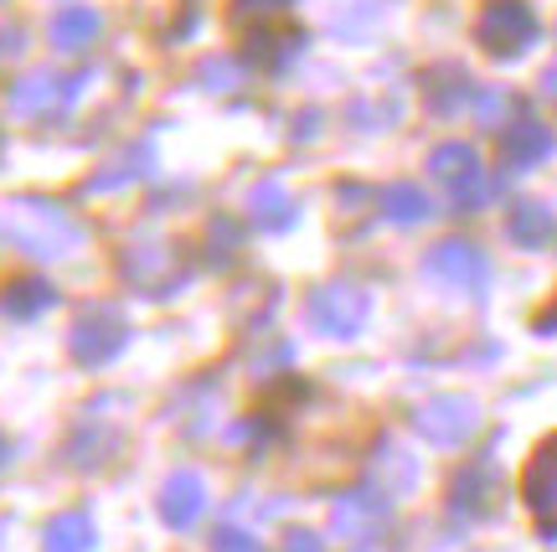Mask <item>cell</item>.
<instances>
[{
    "mask_svg": "<svg viewBox=\"0 0 557 552\" xmlns=\"http://www.w3.org/2000/svg\"><path fill=\"white\" fill-rule=\"evenodd\" d=\"M5 237L26 248L32 258H67L83 243V228L58 201H41V197H16L5 207Z\"/></svg>",
    "mask_w": 557,
    "mask_h": 552,
    "instance_id": "6da1fadb",
    "label": "cell"
},
{
    "mask_svg": "<svg viewBox=\"0 0 557 552\" xmlns=\"http://www.w3.org/2000/svg\"><path fill=\"white\" fill-rule=\"evenodd\" d=\"M413 429H418V439L434 444V450H459V444H470L480 429V403L465 393H438L413 408Z\"/></svg>",
    "mask_w": 557,
    "mask_h": 552,
    "instance_id": "7a4b0ae2",
    "label": "cell"
},
{
    "mask_svg": "<svg viewBox=\"0 0 557 552\" xmlns=\"http://www.w3.org/2000/svg\"><path fill=\"white\" fill-rule=\"evenodd\" d=\"M537 11L527 0H485V11L475 21V41L491 58H521L537 41Z\"/></svg>",
    "mask_w": 557,
    "mask_h": 552,
    "instance_id": "3957f363",
    "label": "cell"
},
{
    "mask_svg": "<svg viewBox=\"0 0 557 552\" xmlns=\"http://www.w3.org/2000/svg\"><path fill=\"white\" fill-rule=\"evenodd\" d=\"M367 310H372V299H367V290H357V284H320L315 295L305 299L310 331L331 335V341L357 335L361 326H367Z\"/></svg>",
    "mask_w": 557,
    "mask_h": 552,
    "instance_id": "277c9868",
    "label": "cell"
},
{
    "mask_svg": "<svg viewBox=\"0 0 557 552\" xmlns=\"http://www.w3.org/2000/svg\"><path fill=\"white\" fill-rule=\"evenodd\" d=\"M124 341H129V320H124L114 305H88V310L73 320V331H67L73 361H83V367L114 361V356L124 352Z\"/></svg>",
    "mask_w": 557,
    "mask_h": 552,
    "instance_id": "5b68a950",
    "label": "cell"
},
{
    "mask_svg": "<svg viewBox=\"0 0 557 552\" xmlns=\"http://www.w3.org/2000/svg\"><path fill=\"white\" fill-rule=\"evenodd\" d=\"M423 279H434L455 295H480L491 284V263L480 254L475 243H459V237H444L423 254Z\"/></svg>",
    "mask_w": 557,
    "mask_h": 552,
    "instance_id": "8992f818",
    "label": "cell"
},
{
    "mask_svg": "<svg viewBox=\"0 0 557 552\" xmlns=\"http://www.w3.org/2000/svg\"><path fill=\"white\" fill-rule=\"evenodd\" d=\"M429 171H434V181L449 186V197H455L459 212H475L480 201L491 197V181H485V171H480L475 145H459V139L438 145L434 156H429Z\"/></svg>",
    "mask_w": 557,
    "mask_h": 552,
    "instance_id": "52a82bcc",
    "label": "cell"
},
{
    "mask_svg": "<svg viewBox=\"0 0 557 552\" xmlns=\"http://www.w3.org/2000/svg\"><path fill=\"white\" fill-rule=\"evenodd\" d=\"M120 274L129 279V290L160 299V295H171L181 279H186V269H181L176 248H165V243H145V248H124Z\"/></svg>",
    "mask_w": 557,
    "mask_h": 552,
    "instance_id": "ba28073f",
    "label": "cell"
},
{
    "mask_svg": "<svg viewBox=\"0 0 557 552\" xmlns=\"http://www.w3.org/2000/svg\"><path fill=\"white\" fill-rule=\"evenodd\" d=\"M521 501L532 506L547 532H557V434L542 439L532 459H527V470H521Z\"/></svg>",
    "mask_w": 557,
    "mask_h": 552,
    "instance_id": "9c48e42d",
    "label": "cell"
},
{
    "mask_svg": "<svg viewBox=\"0 0 557 552\" xmlns=\"http://www.w3.org/2000/svg\"><path fill=\"white\" fill-rule=\"evenodd\" d=\"M382 527H387V501L382 495H341L336 506H331V532L341 537V542H357V548H367V542H377Z\"/></svg>",
    "mask_w": 557,
    "mask_h": 552,
    "instance_id": "30bf717a",
    "label": "cell"
},
{
    "mask_svg": "<svg viewBox=\"0 0 557 552\" xmlns=\"http://www.w3.org/2000/svg\"><path fill=\"white\" fill-rule=\"evenodd\" d=\"M207 512V486H201L197 470H176L165 486H160V516H165V527H197V516Z\"/></svg>",
    "mask_w": 557,
    "mask_h": 552,
    "instance_id": "8fae6325",
    "label": "cell"
},
{
    "mask_svg": "<svg viewBox=\"0 0 557 552\" xmlns=\"http://www.w3.org/2000/svg\"><path fill=\"white\" fill-rule=\"evenodd\" d=\"M470 99H475V83H470V73L459 62H434L423 73V103H429V114H459Z\"/></svg>",
    "mask_w": 557,
    "mask_h": 552,
    "instance_id": "7c38bea8",
    "label": "cell"
},
{
    "mask_svg": "<svg viewBox=\"0 0 557 552\" xmlns=\"http://www.w3.org/2000/svg\"><path fill=\"white\" fill-rule=\"evenodd\" d=\"M496 465L491 459H475V465H465V470L449 480V506L465 516H485L496 506Z\"/></svg>",
    "mask_w": 557,
    "mask_h": 552,
    "instance_id": "4fadbf2b",
    "label": "cell"
},
{
    "mask_svg": "<svg viewBox=\"0 0 557 552\" xmlns=\"http://www.w3.org/2000/svg\"><path fill=\"white\" fill-rule=\"evenodd\" d=\"M553 130L537 124V119H517V124H506V135H500V160L511 165V171H527V165H537V160L553 156Z\"/></svg>",
    "mask_w": 557,
    "mask_h": 552,
    "instance_id": "5bb4252c",
    "label": "cell"
},
{
    "mask_svg": "<svg viewBox=\"0 0 557 552\" xmlns=\"http://www.w3.org/2000/svg\"><path fill=\"white\" fill-rule=\"evenodd\" d=\"M78 83L83 78L62 83L58 73H47V68H41V73H26V78L11 88V109H16V114H26V119H32V114H47L52 103H67V99H73V94H78Z\"/></svg>",
    "mask_w": 557,
    "mask_h": 552,
    "instance_id": "9a60e30c",
    "label": "cell"
},
{
    "mask_svg": "<svg viewBox=\"0 0 557 552\" xmlns=\"http://www.w3.org/2000/svg\"><path fill=\"white\" fill-rule=\"evenodd\" d=\"M52 305H58V290L41 274H11L0 284V310L11 320H37L41 310H52Z\"/></svg>",
    "mask_w": 557,
    "mask_h": 552,
    "instance_id": "2e32d148",
    "label": "cell"
},
{
    "mask_svg": "<svg viewBox=\"0 0 557 552\" xmlns=\"http://www.w3.org/2000/svg\"><path fill=\"white\" fill-rule=\"evenodd\" d=\"M248 218H253V228H263V233H284V228H295L299 201L289 197V186L259 181V186L248 192Z\"/></svg>",
    "mask_w": 557,
    "mask_h": 552,
    "instance_id": "e0dca14e",
    "label": "cell"
},
{
    "mask_svg": "<svg viewBox=\"0 0 557 552\" xmlns=\"http://www.w3.org/2000/svg\"><path fill=\"white\" fill-rule=\"evenodd\" d=\"M114 450H120V429L99 434V418H83L62 454H67V465H73V470H103V465L114 459Z\"/></svg>",
    "mask_w": 557,
    "mask_h": 552,
    "instance_id": "ac0fdd59",
    "label": "cell"
},
{
    "mask_svg": "<svg viewBox=\"0 0 557 552\" xmlns=\"http://www.w3.org/2000/svg\"><path fill=\"white\" fill-rule=\"evenodd\" d=\"M506 237H511L517 248H547L557 237V212L547 201H517L511 218H506Z\"/></svg>",
    "mask_w": 557,
    "mask_h": 552,
    "instance_id": "d6986e66",
    "label": "cell"
},
{
    "mask_svg": "<svg viewBox=\"0 0 557 552\" xmlns=\"http://www.w3.org/2000/svg\"><path fill=\"white\" fill-rule=\"evenodd\" d=\"M377 207L387 212V222H398V228H418V222L434 218V201H429V192H423L418 181H387L377 192Z\"/></svg>",
    "mask_w": 557,
    "mask_h": 552,
    "instance_id": "ffe728a7",
    "label": "cell"
},
{
    "mask_svg": "<svg viewBox=\"0 0 557 552\" xmlns=\"http://www.w3.org/2000/svg\"><path fill=\"white\" fill-rule=\"evenodd\" d=\"M299 47H305V32L299 26H253L248 32V62H259V68H284L289 58H299Z\"/></svg>",
    "mask_w": 557,
    "mask_h": 552,
    "instance_id": "44dd1931",
    "label": "cell"
},
{
    "mask_svg": "<svg viewBox=\"0 0 557 552\" xmlns=\"http://www.w3.org/2000/svg\"><path fill=\"white\" fill-rule=\"evenodd\" d=\"M99 11L94 5H62L58 16L47 21V41L58 47V52H83L88 41L99 37Z\"/></svg>",
    "mask_w": 557,
    "mask_h": 552,
    "instance_id": "7402d4cb",
    "label": "cell"
},
{
    "mask_svg": "<svg viewBox=\"0 0 557 552\" xmlns=\"http://www.w3.org/2000/svg\"><path fill=\"white\" fill-rule=\"evenodd\" d=\"M156 165V156H150V145H135V150H124V156H114L109 165H99V176H88V197H103V192H120V186H129V181H139L145 171Z\"/></svg>",
    "mask_w": 557,
    "mask_h": 552,
    "instance_id": "603a6c76",
    "label": "cell"
},
{
    "mask_svg": "<svg viewBox=\"0 0 557 552\" xmlns=\"http://www.w3.org/2000/svg\"><path fill=\"white\" fill-rule=\"evenodd\" d=\"M94 542H99V532H94L88 512H62L41 527V548L47 552H94Z\"/></svg>",
    "mask_w": 557,
    "mask_h": 552,
    "instance_id": "cb8c5ba5",
    "label": "cell"
},
{
    "mask_svg": "<svg viewBox=\"0 0 557 552\" xmlns=\"http://www.w3.org/2000/svg\"><path fill=\"white\" fill-rule=\"evenodd\" d=\"M413 475H418L413 459H408L403 450H393V444L382 450V465H372V480H377L382 495H403L408 486H413Z\"/></svg>",
    "mask_w": 557,
    "mask_h": 552,
    "instance_id": "d4e9b609",
    "label": "cell"
},
{
    "mask_svg": "<svg viewBox=\"0 0 557 552\" xmlns=\"http://www.w3.org/2000/svg\"><path fill=\"white\" fill-rule=\"evenodd\" d=\"M238 243H243V228L233 218H212V222H207V248H212V263H233Z\"/></svg>",
    "mask_w": 557,
    "mask_h": 552,
    "instance_id": "484cf974",
    "label": "cell"
},
{
    "mask_svg": "<svg viewBox=\"0 0 557 552\" xmlns=\"http://www.w3.org/2000/svg\"><path fill=\"white\" fill-rule=\"evenodd\" d=\"M197 78L207 83L212 94H233V88L243 83V68H238L233 58H207V62L197 68Z\"/></svg>",
    "mask_w": 557,
    "mask_h": 552,
    "instance_id": "4316f807",
    "label": "cell"
},
{
    "mask_svg": "<svg viewBox=\"0 0 557 552\" xmlns=\"http://www.w3.org/2000/svg\"><path fill=\"white\" fill-rule=\"evenodd\" d=\"M511 109H517V99H511V94H500V88H480L475 94V119L485 124V130H506L500 119L511 114Z\"/></svg>",
    "mask_w": 557,
    "mask_h": 552,
    "instance_id": "83f0119b",
    "label": "cell"
},
{
    "mask_svg": "<svg viewBox=\"0 0 557 552\" xmlns=\"http://www.w3.org/2000/svg\"><path fill=\"white\" fill-rule=\"evenodd\" d=\"M284 11H289V0H233V21H238V26H248V21H253V26H269V21H278Z\"/></svg>",
    "mask_w": 557,
    "mask_h": 552,
    "instance_id": "f1b7e54d",
    "label": "cell"
},
{
    "mask_svg": "<svg viewBox=\"0 0 557 552\" xmlns=\"http://www.w3.org/2000/svg\"><path fill=\"white\" fill-rule=\"evenodd\" d=\"M212 552H263V548H259V542H253L248 532H233V527H222L218 542H212Z\"/></svg>",
    "mask_w": 557,
    "mask_h": 552,
    "instance_id": "f546056e",
    "label": "cell"
},
{
    "mask_svg": "<svg viewBox=\"0 0 557 552\" xmlns=\"http://www.w3.org/2000/svg\"><path fill=\"white\" fill-rule=\"evenodd\" d=\"M278 552H325V542H320L315 532H289Z\"/></svg>",
    "mask_w": 557,
    "mask_h": 552,
    "instance_id": "4dcf8cb0",
    "label": "cell"
},
{
    "mask_svg": "<svg viewBox=\"0 0 557 552\" xmlns=\"http://www.w3.org/2000/svg\"><path fill=\"white\" fill-rule=\"evenodd\" d=\"M21 41H26V32H21V26H5V32H0V62L21 58Z\"/></svg>",
    "mask_w": 557,
    "mask_h": 552,
    "instance_id": "1f68e13d",
    "label": "cell"
},
{
    "mask_svg": "<svg viewBox=\"0 0 557 552\" xmlns=\"http://www.w3.org/2000/svg\"><path fill=\"white\" fill-rule=\"evenodd\" d=\"M542 88H547V94H557V62L547 68V73H542Z\"/></svg>",
    "mask_w": 557,
    "mask_h": 552,
    "instance_id": "d6a6232c",
    "label": "cell"
},
{
    "mask_svg": "<svg viewBox=\"0 0 557 552\" xmlns=\"http://www.w3.org/2000/svg\"><path fill=\"white\" fill-rule=\"evenodd\" d=\"M5 465H11V439L0 434V470H5Z\"/></svg>",
    "mask_w": 557,
    "mask_h": 552,
    "instance_id": "836d02e7",
    "label": "cell"
}]
</instances>
